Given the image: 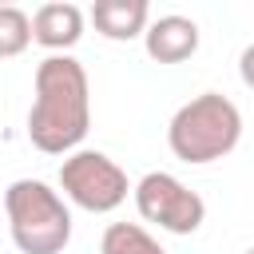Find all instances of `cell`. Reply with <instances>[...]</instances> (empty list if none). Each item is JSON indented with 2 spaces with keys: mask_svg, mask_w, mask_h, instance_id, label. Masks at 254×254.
<instances>
[{
  "mask_svg": "<svg viewBox=\"0 0 254 254\" xmlns=\"http://www.w3.org/2000/svg\"><path fill=\"white\" fill-rule=\"evenodd\" d=\"M238 75H242V83L254 91V44H250V48L238 56Z\"/></svg>",
  "mask_w": 254,
  "mask_h": 254,
  "instance_id": "8fae6325",
  "label": "cell"
},
{
  "mask_svg": "<svg viewBox=\"0 0 254 254\" xmlns=\"http://www.w3.org/2000/svg\"><path fill=\"white\" fill-rule=\"evenodd\" d=\"M91 127V83L75 56H48L36 67L28 139L44 155H67Z\"/></svg>",
  "mask_w": 254,
  "mask_h": 254,
  "instance_id": "6da1fadb",
  "label": "cell"
},
{
  "mask_svg": "<svg viewBox=\"0 0 254 254\" xmlns=\"http://www.w3.org/2000/svg\"><path fill=\"white\" fill-rule=\"evenodd\" d=\"M143 48L155 64H183L198 52V24L190 16H159L143 32Z\"/></svg>",
  "mask_w": 254,
  "mask_h": 254,
  "instance_id": "8992f818",
  "label": "cell"
},
{
  "mask_svg": "<svg viewBox=\"0 0 254 254\" xmlns=\"http://www.w3.org/2000/svg\"><path fill=\"white\" fill-rule=\"evenodd\" d=\"M99 254H167L139 222H111L99 238Z\"/></svg>",
  "mask_w": 254,
  "mask_h": 254,
  "instance_id": "9c48e42d",
  "label": "cell"
},
{
  "mask_svg": "<svg viewBox=\"0 0 254 254\" xmlns=\"http://www.w3.org/2000/svg\"><path fill=\"white\" fill-rule=\"evenodd\" d=\"M32 44V16L16 4H0V60L28 52Z\"/></svg>",
  "mask_w": 254,
  "mask_h": 254,
  "instance_id": "30bf717a",
  "label": "cell"
},
{
  "mask_svg": "<svg viewBox=\"0 0 254 254\" xmlns=\"http://www.w3.org/2000/svg\"><path fill=\"white\" fill-rule=\"evenodd\" d=\"M135 210L143 222H155L159 230L171 234H194L206 218V202L198 198V190H190L183 179L167 175V171H151L143 175L135 187Z\"/></svg>",
  "mask_w": 254,
  "mask_h": 254,
  "instance_id": "5b68a950",
  "label": "cell"
},
{
  "mask_svg": "<svg viewBox=\"0 0 254 254\" xmlns=\"http://www.w3.org/2000/svg\"><path fill=\"white\" fill-rule=\"evenodd\" d=\"M238 139H242V115L218 91H202L190 103H183L171 115V127H167L171 155L190 163V167L226 159L238 147Z\"/></svg>",
  "mask_w": 254,
  "mask_h": 254,
  "instance_id": "7a4b0ae2",
  "label": "cell"
},
{
  "mask_svg": "<svg viewBox=\"0 0 254 254\" xmlns=\"http://www.w3.org/2000/svg\"><path fill=\"white\" fill-rule=\"evenodd\" d=\"M4 210L20 254H64L71 242V210L64 194L40 179H16L4 190Z\"/></svg>",
  "mask_w": 254,
  "mask_h": 254,
  "instance_id": "3957f363",
  "label": "cell"
},
{
  "mask_svg": "<svg viewBox=\"0 0 254 254\" xmlns=\"http://www.w3.org/2000/svg\"><path fill=\"white\" fill-rule=\"evenodd\" d=\"M246 254H254V250H246Z\"/></svg>",
  "mask_w": 254,
  "mask_h": 254,
  "instance_id": "7c38bea8",
  "label": "cell"
},
{
  "mask_svg": "<svg viewBox=\"0 0 254 254\" xmlns=\"http://www.w3.org/2000/svg\"><path fill=\"white\" fill-rule=\"evenodd\" d=\"M91 24L99 36L107 40H135L147 32L151 24V8L147 0H95L91 4Z\"/></svg>",
  "mask_w": 254,
  "mask_h": 254,
  "instance_id": "ba28073f",
  "label": "cell"
},
{
  "mask_svg": "<svg viewBox=\"0 0 254 254\" xmlns=\"http://www.w3.org/2000/svg\"><path fill=\"white\" fill-rule=\"evenodd\" d=\"M60 190L79 210L111 214L115 206L127 202L131 183H127V171L115 159H107L103 151H71L60 163Z\"/></svg>",
  "mask_w": 254,
  "mask_h": 254,
  "instance_id": "277c9868",
  "label": "cell"
},
{
  "mask_svg": "<svg viewBox=\"0 0 254 254\" xmlns=\"http://www.w3.org/2000/svg\"><path fill=\"white\" fill-rule=\"evenodd\" d=\"M79 36H83V12L75 4L52 0L32 12V44L48 48L52 56H67V48H75Z\"/></svg>",
  "mask_w": 254,
  "mask_h": 254,
  "instance_id": "52a82bcc",
  "label": "cell"
}]
</instances>
